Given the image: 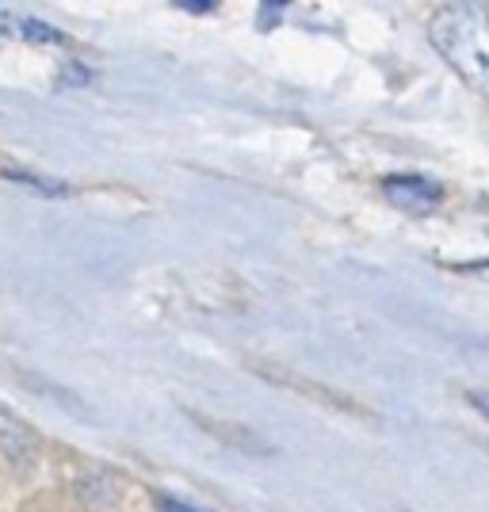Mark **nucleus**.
I'll use <instances>...</instances> for the list:
<instances>
[{
	"mask_svg": "<svg viewBox=\"0 0 489 512\" xmlns=\"http://www.w3.org/2000/svg\"><path fill=\"white\" fill-rule=\"evenodd\" d=\"M432 46L444 62L478 92L489 96V12L470 4H447L428 23Z\"/></svg>",
	"mask_w": 489,
	"mask_h": 512,
	"instance_id": "f257e3e1",
	"label": "nucleus"
},
{
	"mask_svg": "<svg viewBox=\"0 0 489 512\" xmlns=\"http://www.w3.org/2000/svg\"><path fill=\"white\" fill-rule=\"evenodd\" d=\"M383 192L394 207L413 211V214H428L444 203V188H440L436 180H428V176H413V172L383 180Z\"/></svg>",
	"mask_w": 489,
	"mask_h": 512,
	"instance_id": "f03ea898",
	"label": "nucleus"
},
{
	"mask_svg": "<svg viewBox=\"0 0 489 512\" xmlns=\"http://www.w3.org/2000/svg\"><path fill=\"white\" fill-rule=\"evenodd\" d=\"M16 35H27V39H43V43H50V39H62L54 27H46V23L39 20H31V16H16V20L8 23Z\"/></svg>",
	"mask_w": 489,
	"mask_h": 512,
	"instance_id": "7ed1b4c3",
	"label": "nucleus"
},
{
	"mask_svg": "<svg viewBox=\"0 0 489 512\" xmlns=\"http://www.w3.org/2000/svg\"><path fill=\"white\" fill-rule=\"evenodd\" d=\"M157 505H161V512H203V509H195V505H184V501H176V497H161Z\"/></svg>",
	"mask_w": 489,
	"mask_h": 512,
	"instance_id": "20e7f679",
	"label": "nucleus"
},
{
	"mask_svg": "<svg viewBox=\"0 0 489 512\" xmlns=\"http://www.w3.org/2000/svg\"><path fill=\"white\" fill-rule=\"evenodd\" d=\"M470 402H474V406H478L489 417V394H470Z\"/></svg>",
	"mask_w": 489,
	"mask_h": 512,
	"instance_id": "39448f33",
	"label": "nucleus"
}]
</instances>
